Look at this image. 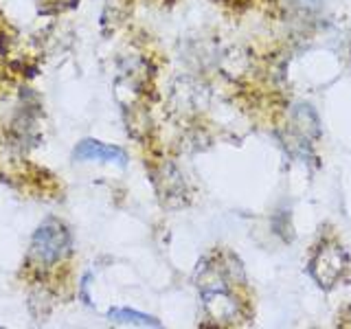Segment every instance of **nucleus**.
<instances>
[{
    "instance_id": "obj_3",
    "label": "nucleus",
    "mask_w": 351,
    "mask_h": 329,
    "mask_svg": "<svg viewBox=\"0 0 351 329\" xmlns=\"http://www.w3.org/2000/svg\"><path fill=\"white\" fill-rule=\"evenodd\" d=\"M75 160H99V162H117V164H125L128 156L123 149H119L114 145H106V143H99L95 138H86L73 151Z\"/></svg>"
},
{
    "instance_id": "obj_2",
    "label": "nucleus",
    "mask_w": 351,
    "mask_h": 329,
    "mask_svg": "<svg viewBox=\"0 0 351 329\" xmlns=\"http://www.w3.org/2000/svg\"><path fill=\"white\" fill-rule=\"evenodd\" d=\"M347 266V255L338 246L327 244L316 252L312 263H310V272L316 279V283L321 288H332V285L340 279Z\"/></svg>"
},
{
    "instance_id": "obj_5",
    "label": "nucleus",
    "mask_w": 351,
    "mask_h": 329,
    "mask_svg": "<svg viewBox=\"0 0 351 329\" xmlns=\"http://www.w3.org/2000/svg\"><path fill=\"white\" fill-rule=\"evenodd\" d=\"M294 119H296V125H299L303 132H307V134H316L318 132V121H316V114L312 112V108L307 106H299L294 110Z\"/></svg>"
},
{
    "instance_id": "obj_1",
    "label": "nucleus",
    "mask_w": 351,
    "mask_h": 329,
    "mask_svg": "<svg viewBox=\"0 0 351 329\" xmlns=\"http://www.w3.org/2000/svg\"><path fill=\"white\" fill-rule=\"evenodd\" d=\"M69 248H71V235L58 219H47L36 230V235H33V244H31L33 257L40 263H47V266L60 261L69 252Z\"/></svg>"
},
{
    "instance_id": "obj_4",
    "label": "nucleus",
    "mask_w": 351,
    "mask_h": 329,
    "mask_svg": "<svg viewBox=\"0 0 351 329\" xmlns=\"http://www.w3.org/2000/svg\"><path fill=\"white\" fill-rule=\"evenodd\" d=\"M110 321L117 323V325H136V327H160V323L156 321L154 316L147 314H141L134 310H110Z\"/></svg>"
}]
</instances>
